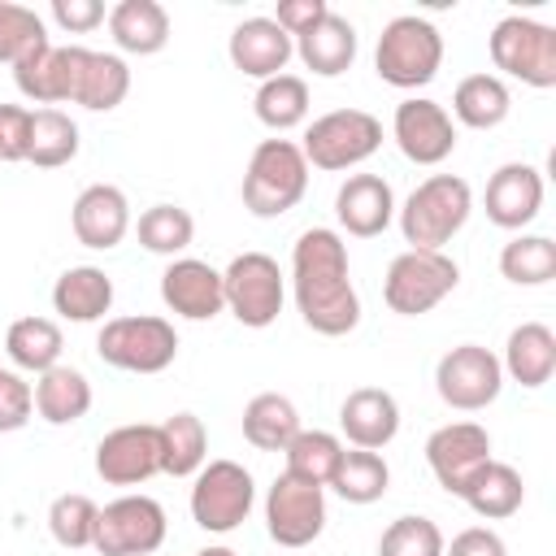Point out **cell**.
<instances>
[{"instance_id":"cell-1","label":"cell","mask_w":556,"mask_h":556,"mask_svg":"<svg viewBox=\"0 0 556 556\" xmlns=\"http://www.w3.org/2000/svg\"><path fill=\"white\" fill-rule=\"evenodd\" d=\"M291 291L308 330L339 339L361 321V295L348 269V243L330 226H308L291 248Z\"/></svg>"},{"instance_id":"cell-2","label":"cell","mask_w":556,"mask_h":556,"mask_svg":"<svg viewBox=\"0 0 556 556\" xmlns=\"http://www.w3.org/2000/svg\"><path fill=\"white\" fill-rule=\"evenodd\" d=\"M469 213H473V191L460 174H430L395 208L400 235L417 252H443V243H452L460 235Z\"/></svg>"},{"instance_id":"cell-3","label":"cell","mask_w":556,"mask_h":556,"mask_svg":"<svg viewBox=\"0 0 556 556\" xmlns=\"http://www.w3.org/2000/svg\"><path fill=\"white\" fill-rule=\"evenodd\" d=\"M308 191V161L291 139H261L243 169V208L252 217H282Z\"/></svg>"},{"instance_id":"cell-4","label":"cell","mask_w":556,"mask_h":556,"mask_svg":"<svg viewBox=\"0 0 556 556\" xmlns=\"http://www.w3.org/2000/svg\"><path fill=\"white\" fill-rule=\"evenodd\" d=\"M439 65H443V35L434 22L404 13L382 26L378 48H374V70L387 87H400V91L426 87L434 83Z\"/></svg>"},{"instance_id":"cell-5","label":"cell","mask_w":556,"mask_h":556,"mask_svg":"<svg viewBox=\"0 0 556 556\" xmlns=\"http://www.w3.org/2000/svg\"><path fill=\"white\" fill-rule=\"evenodd\" d=\"M486 52H491V65L526 87H556V30L547 22H534V17H500L495 30L486 35Z\"/></svg>"},{"instance_id":"cell-6","label":"cell","mask_w":556,"mask_h":556,"mask_svg":"<svg viewBox=\"0 0 556 556\" xmlns=\"http://www.w3.org/2000/svg\"><path fill=\"white\" fill-rule=\"evenodd\" d=\"M96 352L104 365L122 374H161L178 356V330L165 317L139 313V317H113L96 334Z\"/></svg>"},{"instance_id":"cell-7","label":"cell","mask_w":556,"mask_h":556,"mask_svg":"<svg viewBox=\"0 0 556 556\" xmlns=\"http://www.w3.org/2000/svg\"><path fill=\"white\" fill-rule=\"evenodd\" d=\"M460 282V265L447 252H417L404 248L382 278V300L400 317H421L434 304H443Z\"/></svg>"},{"instance_id":"cell-8","label":"cell","mask_w":556,"mask_h":556,"mask_svg":"<svg viewBox=\"0 0 556 556\" xmlns=\"http://www.w3.org/2000/svg\"><path fill=\"white\" fill-rule=\"evenodd\" d=\"M382 148V122L365 109H334V113H321L308 122L304 130V161L313 169H352L361 161H369L374 152Z\"/></svg>"},{"instance_id":"cell-9","label":"cell","mask_w":556,"mask_h":556,"mask_svg":"<svg viewBox=\"0 0 556 556\" xmlns=\"http://www.w3.org/2000/svg\"><path fill=\"white\" fill-rule=\"evenodd\" d=\"M222 291H226V308L235 313L239 326L265 330L282 313L287 278H282V269H278L274 256H265V252H239L222 269Z\"/></svg>"},{"instance_id":"cell-10","label":"cell","mask_w":556,"mask_h":556,"mask_svg":"<svg viewBox=\"0 0 556 556\" xmlns=\"http://www.w3.org/2000/svg\"><path fill=\"white\" fill-rule=\"evenodd\" d=\"M256 504L252 473L239 460H204L191 486V521L208 534H230L248 521Z\"/></svg>"},{"instance_id":"cell-11","label":"cell","mask_w":556,"mask_h":556,"mask_svg":"<svg viewBox=\"0 0 556 556\" xmlns=\"http://www.w3.org/2000/svg\"><path fill=\"white\" fill-rule=\"evenodd\" d=\"M434 391L456 413H478V408L495 404L504 391L500 356L482 343H460V348L443 352L434 365Z\"/></svg>"},{"instance_id":"cell-12","label":"cell","mask_w":556,"mask_h":556,"mask_svg":"<svg viewBox=\"0 0 556 556\" xmlns=\"http://www.w3.org/2000/svg\"><path fill=\"white\" fill-rule=\"evenodd\" d=\"M165 508L152 495H122L96 517V552L100 556H152L165 543Z\"/></svg>"},{"instance_id":"cell-13","label":"cell","mask_w":556,"mask_h":556,"mask_svg":"<svg viewBox=\"0 0 556 556\" xmlns=\"http://www.w3.org/2000/svg\"><path fill=\"white\" fill-rule=\"evenodd\" d=\"M265 530L278 547H308L326 530V486L278 473L265 495Z\"/></svg>"},{"instance_id":"cell-14","label":"cell","mask_w":556,"mask_h":556,"mask_svg":"<svg viewBox=\"0 0 556 556\" xmlns=\"http://www.w3.org/2000/svg\"><path fill=\"white\" fill-rule=\"evenodd\" d=\"M391 135H395L400 152L413 165H439V161H447L456 152V122H452V113L439 100H426V96H408V100L395 104Z\"/></svg>"},{"instance_id":"cell-15","label":"cell","mask_w":556,"mask_h":556,"mask_svg":"<svg viewBox=\"0 0 556 556\" xmlns=\"http://www.w3.org/2000/svg\"><path fill=\"white\" fill-rule=\"evenodd\" d=\"M486 460H491V434L478 421H447L426 439V465L434 482L456 500Z\"/></svg>"},{"instance_id":"cell-16","label":"cell","mask_w":556,"mask_h":556,"mask_svg":"<svg viewBox=\"0 0 556 556\" xmlns=\"http://www.w3.org/2000/svg\"><path fill=\"white\" fill-rule=\"evenodd\" d=\"M96 473L109 486H139L161 473V430L148 421L117 426L96 443Z\"/></svg>"},{"instance_id":"cell-17","label":"cell","mask_w":556,"mask_h":556,"mask_svg":"<svg viewBox=\"0 0 556 556\" xmlns=\"http://www.w3.org/2000/svg\"><path fill=\"white\" fill-rule=\"evenodd\" d=\"M161 300L169 313H178L187 321H213L226 308L222 269H213L208 261H195V256H174L161 274Z\"/></svg>"},{"instance_id":"cell-18","label":"cell","mask_w":556,"mask_h":556,"mask_svg":"<svg viewBox=\"0 0 556 556\" xmlns=\"http://www.w3.org/2000/svg\"><path fill=\"white\" fill-rule=\"evenodd\" d=\"M486 222L500 230H521L543 208V174L526 161H508L486 178Z\"/></svg>"},{"instance_id":"cell-19","label":"cell","mask_w":556,"mask_h":556,"mask_svg":"<svg viewBox=\"0 0 556 556\" xmlns=\"http://www.w3.org/2000/svg\"><path fill=\"white\" fill-rule=\"evenodd\" d=\"M70 226H74V239L83 248H96V252L117 248L130 230V204H126L122 187H113V182L83 187L74 208H70Z\"/></svg>"},{"instance_id":"cell-20","label":"cell","mask_w":556,"mask_h":556,"mask_svg":"<svg viewBox=\"0 0 556 556\" xmlns=\"http://www.w3.org/2000/svg\"><path fill=\"white\" fill-rule=\"evenodd\" d=\"M226 52H230V65L239 74L265 83V78H274V74L287 70V61L295 56V39L274 17H248V22H239L230 30Z\"/></svg>"},{"instance_id":"cell-21","label":"cell","mask_w":556,"mask_h":556,"mask_svg":"<svg viewBox=\"0 0 556 556\" xmlns=\"http://www.w3.org/2000/svg\"><path fill=\"white\" fill-rule=\"evenodd\" d=\"M339 430L352 447L382 452L400 434V404L382 387H356L339 404Z\"/></svg>"},{"instance_id":"cell-22","label":"cell","mask_w":556,"mask_h":556,"mask_svg":"<svg viewBox=\"0 0 556 556\" xmlns=\"http://www.w3.org/2000/svg\"><path fill=\"white\" fill-rule=\"evenodd\" d=\"M334 217L348 235L374 239L395 222V191L378 174H348V182L334 191Z\"/></svg>"},{"instance_id":"cell-23","label":"cell","mask_w":556,"mask_h":556,"mask_svg":"<svg viewBox=\"0 0 556 556\" xmlns=\"http://www.w3.org/2000/svg\"><path fill=\"white\" fill-rule=\"evenodd\" d=\"M104 22L113 43L130 56H156L169 43V13L156 0H117Z\"/></svg>"},{"instance_id":"cell-24","label":"cell","mask_w":556,"mask_h":556,"mask_svg":"<svg viewBox=\"0 0 556 556\" xmlns=\"http://www.w3.org/2000/svg\"><path fill=\"white\" fill-rule=\"evenodd\" d=\"M500 369H504L513 382L530 387V391L543 387V382H552V374H556V334H552V326H543V321H521V326L508 334V343H504Z\"/></svg>"},{"instance_id":"cell-25","label":"cell","mask_w":556,"mask_h":556,"mask_svg":"<svg viewBox=\"0 0 556 556\" xmlns=\"http://www.w3.org/2000/svg\"><path fill=\"white\" fill-rule=\"evenodd\" d=\"M52 308L65 321H100L113 308V278L100 265H70L52 287Z\"/></svg>"},{"instance_id":"cell-26","label":"cell","mask_w":556,"mask_h":556,"mask_svg":"<svg viewBox=\"0 0 556 556\" xmlns=\"http://www.w3.org/2000/svg\"><path fill=\"white\" fill-rule=\"evenodd\" d=\"M295 56L317 78H339L356 61V26L348 17H339V13H326L308 35L295 39Z\"/></svg>"},{"instance_id":"cell-27","label":"cell","mask_w":556,"mask_h":556,"mask_svg":"<svg viewBox=\"0 0 556 556\" xmlns=\"http://www.w3.org/2000/svg\"><path fill=\"white\" fill-rule=\"evenodd\" d=\"M87 408H91V382L83 369L52 365L35 378V413L48 426H70V421L87 417Z\"/></svg>"},{"instance_id":"cell-28","label":"cell","mask_w":556,"mask_h":556,"mask_svg":"<svg viewBox=\"0 0 556 556\" xmlns=\"http://www.w3.org/2000/svg\"><path fill=\"white\" fill-rule=\"evenodd\" d=\"M513 109L508 83L500 74H469L452 91V122L469 130H495Z\"/></svg>"},{"instance_id":"cell-29","label":"cell","mask_w":556,"mask_h":556,"mask_svg":"<svg viewBox=\"0 0 556 556\" xmlns=\"http://www.w3.org/2000/svg\"><path fill=\"white\" fill-rule=\"evenodd\" d=\"M460 500H465L482 521H504V517H513V513L521 508L526 486H521V473H517L513 465L486 460V465L469 478V486L460 491Z\"/></svg>"},{"instance_id":"cell-30","label":"cell","mask_w":556,"mask_h":556,"mask_svg":"<svg viewBox=\"0 0 556 556\" xmlns=\"http://www.w3.org/2000/svg\"><path fill=\"white\" fill-rule=\"evenodd\" d=\"M61 348H65V339H61V326L52 317H17L4 334V352H9L13 369L35 374V378L43 369L61 365Z\"/></svg>"},{"instance_id":"cell-31","label":"cell","mask_w":556,"mask_h":556,"mask_svg":"<svg viewBox=\"0 0 556 556\" xmlns=\"http://www.w3.org/2000/svg\"><path fill=\"white\" fill-rule=\"evenodd\" d=\"M300 430L304 426H300L295 404L287 395H278V391H261L243 408V439L252 447H261V452H282Z\"/></svg>"},{"instance_id":"cell-32","label":"cell","mask_w":556,"mask_h":556,"mask_svg":"<svg viewBox=\"0 0 556 556\" xmlns=\"http://www.w3.org/2000/svg\"><path fill=\"white\" fill-rule=\"evenodd\" d=\"M161 473L169 478H195L208 460V430L195 413H174L161 426Z\"/></svg>"},{"instance_id":"cell-33","label":"cell","mask_w":556,"mask_h":556,"mask_svg":"<svg viewBox=\"0 0 556 556\" xmlns=\"http://www.w3.org/2000/svg\"><path fill=\"white\" fill-rule=\"evenodd\" d=\"M130 91V70L117 52H91L87 48V61H83V78H78V96L74 104L91 109V113H109L126 100Z\"/></svg>"},{"instance_id":"cell-34","label":"cell","mask_w":556,"mask_h":556,"mask_svg":"<svg viewBox=\"0 0 556 556\" xmlns=\"http://www.w3.org/2000/svg\"><path fill=\"white\" fill-rule=\"evenodd\" d=\"M252 109H256V122L269 126V130H291L308 117V83L300 74H274L256 87L252 96Z\"/></svg>"},{"instance_id":"cell-35","label":"cell","mask_w":556,"mask_h":556,"mask_svg":"<svg viewBox=\"0 0 556 556\" xmlns=\"http://www.w3.org/2000/svg\"><path fill=\"white\" fill-rule=\"evenodd\" d=\"M78 156V122L61 109H30V152L26 161L39 169L70 165Z\"/></svg>"},{"instance_id":"cell-36","label":"cell","mask_w":556,"mask_h":556,"mask_svg":"<svg viewBox=\"0 0 556 556\" xmlns=\"http://www.w3.org/2000/svg\"><path fill=\"white\" fill-rule=\"evenodd\" d=\"M282 456H287L282 473L304 478V482H313V486H330V478H334V469H339V460H343V443H339L330 430H300V434L282 447Z\"/></svg>"},{"instance_id":"cell-37","label":"cell","mask_w":556,"mask_h":556,"mask_svg":"<svg viewBox=\"0 0 556 556\" xmlns=\"http://www.w3.org/2000/svg\"><path fill=\"white\" fill-rule=\"evenodd\" d=\"M330 486H334L339 500H348V504H374V500L387 495L391 469H387V460H382L378 452H365V447H352V452H348V447H343V460H339Z\"/></svg>"},{"instance_id":"cell-38","label":"cell","mask_w":556,"mask_h":556,"mask_svg":"<svg viewBox=\"0 0 556 556\" xmlns=\"http://www.w3.org/2000/svg\"><path fill=\"white\" fill-rule=\"evenodd\" d=\"M500 274L513 287H543L556 278V243L547 235H517L500 252Z\"/></svg>"},{"instance_id":"cell-39","label":"cell","mask_w":556,"mask_h":556,"mask_svg":"<svg viewBox=\"0 0 556 556\" xmlns=\"http://www.w3.org/2000/svg\"><path fill=\"white\" fill-rule=\"evenodd\" d=\"M139 243L156 256H182L195 239V217L182 208V204H152L139 213Z\"/></svg>"},{"instance_id":"cell-40","label":"cell","mask_w":556,"mask_h":556,"mask_svg":"<svg viewBox=\"0 0 556 556\" xmlns=\"http://www.w3.org/2000/svg\"><path fill=\"white\" fill-rule=\"evenodd\" d=\"M96 517H100L96 500L70 491V495H56V500H52V508H48V530H52V539H56L65 552H83V547L96 543Z\"/></svg>"},{"instance_id":"cell-41","label":"cell","mask_w":556,"mask_h":556,"mask_svg":"<svg viewBox=\"0 0 556 556\" xmlns=\"http://www.w3.org/2000/svg\"><path fill=\"white\" fill-rule=\"evenodd\" d=\"M43 43H52L43 17L26 4L0 0V65H17L26 52H35Z\"/></svg>"},{"instance_id":"cell-42","label":"cell","mask_w":556,"mask_h":556,"mask_svg":"<svg viewBox=\"0 0 556 556\" xmlns=\"http://www.w3.org/2000/svg\"><path fill=\"white\" fill-rule=\"evenodd\" d=\"M378 556H443V530L430 517H395L378 539Z\"/></svg>"},{"instance_id":"cell-43","label":"cell","mask_w":556,"mask_h":556,"mask_svg":"<svg viewBox=\"0 0 556 556\" xmlns=\"http://www.w3.org/2000/svg\"><path fill=\"white\" fill-rule=\"evenodd\" d=\"M35 413V387L17 369H0V434H13Z\"/></svg>"},{"instance_id":"cell-44","label":"cell","mask_w":556,"mask_h":556,"mask_svg":"<svg viewBox=\"0 0 556 556\" xmlns=\"http://www.w3.org/2000/svg\"><path fill=\"white\" fill-rule=\"evenodd\" d=\"M30 152V109L0 104V161H26Z\"/></svg>"},{"instance_id":"cell-45","label":"cell","mask_w":556,"mask_h":556,"mask_svg":"<svg viewBox=\"0 0 556 556\" xmlns=\"http://www.w3.org/2000/svg\"><path fill=\"white\" fill-rule=\"evenodd\" d=\"M52 22L61 26V30H70V35H87V30H96L109 13H104V4L100 0H52Z\"/></svg>"},{"instance_id":"cell-46","label":"cell","mask_w":556,"mask_h":556,"mask_svg":"<svg viewBox=\"0 0 556 556\" xmlns=\"http://www.w3.org/2000/svg\"><path fill=\"white\" fill-rule=\"evenodd\" d=\"M326 13H330V4H326V0H278L274 22H278L291 39H300V35H308Z\"/></svg>"},{"instance_id":"cell-47","label":"cell","mask_w":556,"mask_h":556,"mask_svg":"<svg viewBox=\"0 0 556 556\" xmlns=\"http://www.w3.org/2000/svg\"><path fill=\"white\" fill-rule=\"evenodd\" d=\"M443 556H508V547H504V539H500L495 530L469 526V530H460L452 543H443Z\"/></svg>"},{"instance_id":"cell-48","label":"cell","mask_w":556,"mask_h":556,"mask_svg":"<svg viewBox=\"0 0 556 556\" xmlns=\"http://www.w3.org/2000/svg\"><path fill=\"white\" fill-rule=\"evenodd\" d=\"M195 556H235V552H230V547H222V543H213V547H200Z\"/></svg>"}]
</instances>
